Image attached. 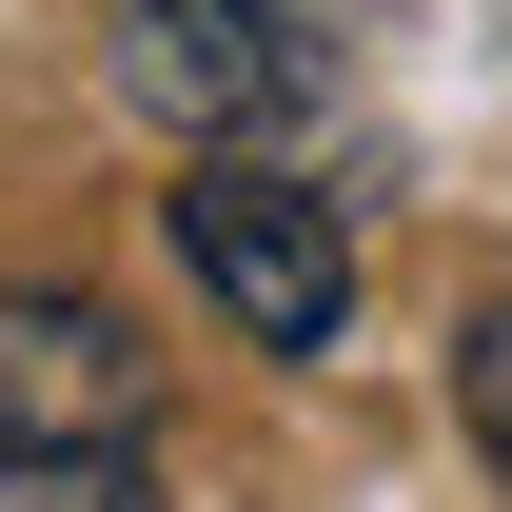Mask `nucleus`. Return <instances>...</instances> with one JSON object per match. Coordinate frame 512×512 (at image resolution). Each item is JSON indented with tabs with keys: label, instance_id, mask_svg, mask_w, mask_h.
I'll use <instances>...</instances> for the list:
<instances>
[{
	"label": "nucleus",
	"instance_id": "f257e3e1",
	"mask_svg": "<svg viewBox=\"0 0 512 512\" xmlns=\"http://www.w3.org/2000/svg\"><path fill=\"white\" fill-rule=\"evenodd\" d=\"M178 256H197V296H217L256 355H296V375L355 335V217H335L276 138H197V178H178Z\"/></svg>",
	"mask_w": 512,
	"mask_h": 512
},
{
	"label": "nucleus",
	"instance_id": "f03ea898",
	"mask_svg": "<svg viewBox=\"0 0 512 512\" xmlns=\"http://www.w3.org/2000/svg\"><path fill=\"white\" fill-rule=\"evenodd\" d=\"M335 40H355V0H119V79H138V119H178V138L316 119Z\"/></svg>",
	"mask_w": 512,
	"mask_h": 512
},
{
	"label": "nucleus",
	"instance_id": "7ed1b4c3",
	"mask_svg": "<svg viewBox=\"0 0 512 512\" xmlns=\"http://www.w3.org/2000/svg\"><path fill=\"white\" fill-rule=\"evenodd\" d=\"M138 394H158V355L119 296H79V276L0 296V434H138Z\"/></svg>",
	"mask_w": 512,
	"mask_h": 512
},
{
	"label": "nucleus",
	"instance_id": "20e7f679",
	"mask_svg": "<svg viewBox=\"0 0 512 512\" xmlns=\"http://www.w3.org/2000/svg\"><path fill=\"white\" fill-rule=\"evenodd\" d=\"M0 512H178L138 434H0Z\"/></svg>",
	"mask_w": 512,
	"mask_h": 512
},
{
	"label": "nucleus",
	"instance_id": "39448f33",
	"mask_svg": "<svg viewBox=\"0 0 512 512\" xmlns=\"http://www.w3.org/2000/svg\"><path fill=\"white\" fill-rule=\"evenodd\" d=\"M453 414H473V453H493V493H512V296L453 316Z\"/></svg>",
	"mask_w": 512,
	"mask_h": 512
}]
</instances>
